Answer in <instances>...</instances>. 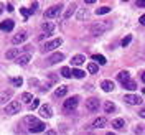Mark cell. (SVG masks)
<instances>
[{
    "label": "cell",
    "instance_id": "cell-1",
    "mask_svg": "<svg viewBox=\"0 0 145 135\" xmlns=\"http://www.w3.org/2000/svg\"><path fill=\"white\" fill-rule=\"evenodd\" d=\"M112 27V22H109V20H106V22H101V23H96V25H92L91 27V33L94 36H101L104 31H107L109 28Z\"/></svg>",
    "mask_w": 145,
    "mask_h": 135
},
{
    "label": "cell",
    "instance_id": "cell-2",
    "mask_svg": "<svg viewBox=\"0 0 145 135\" xmlns=\"http://www.w3.org/2000/svg\"><path fill=\"white\" fill-rule=\"evenodd\" d=\"M63 45V40L61 38H54V40H51V41H46L45 46H43V51H53V50H56V48H59V46Z\"/></svg>",
    "mask_w": 145,
    "mask_h": 135
},
{
    "label": "cell",
    "instance_id": "cell-3",
    "mask_svg": "<svg viewBox=\"0 0 145 135\" xmlns=\"http://www.w3.org/2000/svg\"><path fill=\"white\" fill-rule=\"evenodd\" d=\"M18 112H20V100H12L5 106V114L12 115V114H18Z\"/></svg>",
    "mask_w": 145,
    "mask_h": 135
},
{
    "label": "cell",
    "instance_id": "cell-4",
    "mask_svg": "<svg viewBox=\"0 0 145 135\" xmlns=\"http://www.w3.org/2000/svg\"><path fill=\"white\" fill-rule=\"evenodd\" d=\"M45 130H46V124L40 122V120H36L35 124H31V125L28 127L30 134H40V132H45Z\"/></svg>",
    "mask_w": 145,
    "mask_h": 135
},
{
    "label": "cell",
    "instance_id": "cell-5",
    "mask_svg": "<svg viewBox=\"0 0 145 135\" xmlns=\"http://www.w3.org/2000/svg\"><path fill=\"white\" fill-rule=\"evenodd\" d=\"M78 104H79V96H72L64 100V110H72L78 107Z\"/></svg>",
    "mask_w": 145,
    "mask_h": 135
},
{
    "label": "cell",
    "instance_id": "cell-6",
    "mask_svg": "<svg viewBox=\"0 0 145 135\" xmlns=\"http://www.w3.org/2000/svg\"><path fill=\"white\" fill-rule=\"evenodd\" d=\"M63 8V5L59 3V5H53V7H50V8L45 12V18H54L59 15V12Z\"/></svg>",
    "mask_w": 145,
    "mask_h": 135
},
{
    "label": "cell",
    "instance_id": "cell-7",
    "mask_svg": "<svg viewBox=\"0 0 145 135\" xmlns=\"http://www.w3.org/2000/svg\"><path fill=\"white\" fill-rule=\"evenodd\" d=\"M86 109H88L89 112H97V110H99V99H96V97L88 99L86 100Z\"/></svg>",
    "mask_w": 145,
    "mask_h": 135
},
{
    "label": "cell",
    "instance_id": "cell-8",
    "mask_svg": "<svg viewBox=\"0 0 145 135\" xmlns=\"http://www.w3.org/2000/svg\"><path fill=\"white\" fill-rule=\"evenodd\" d=\"M127 104H130V106H138V104H142V97L140 96H135V94H125V97H124Z\"/></svg>",
    "mask_w": 145,
    "mask_h": 135
},
{
    "label": "cell",
    "instance_id": "cell-9",
    "mask_svg": "<svg viewBox=\"0 0 145 135\" xmlns=\"http://www.w3.org/2000/svg\"><path fill=\"white\" fill-rule=\"evenodd\" d=\"M40 115H41L43 119L51 117V115H53V109H51V106H48V104L41 106V107H40Z\"/></svg>",
    "mask_w": 145,
    "mask_h": 135
},
{
    "label": "cell",
    "instance_id": "cell-10",
    "mask_svg": "<svg viewBox=\"0 0 145 135\" xmlns=\"http://www.w3.org/2000/svg\"><path fill=\"white\" fill-rule=\"evenodd\" d=\"M30 61H31V54H30V53L18 54V56H17V64H20V66H27Z\"/></svg>",
    "mask_w": 145,
    "mask_h": 135
},
{
    "label": "cell",
    "instance_id": "cell-11",
    "mask_svg": "<svg viewBox=\"0 0 145 135\" xmlns=\"http://www.w3.org/2000/svg\"><path fill=\"white\" fill-rule=\"evenodd\" d=\"M27 38H28V33H27V31H20V33H17V35L12 38V43H13V45L23 43V41H25Z\"/></svg>",
    "mask_w": 145,
    "mask_h": 135
},
{
    "label": "cell",
    "instance_id": "cell-12",
    "mask_svg": "<svg viewBox=\"0 0 145 135\" xmlns=\"http://www.w3.org/2000/svg\"><path fill=\"white\" fill-rule=\"evenodd\" d=\"M63 59H64V54H63V53H59V51H58V53L51 54V56L48 58V64H51V66H53V64L59 63V61H63Z\"/></svg>",
    "mask_w": 145,
    "mask_h": 135
},
{
    "label": "cell",
    "instance_id": "cell-13",
    "mask_svg": "<svg viewBox=\"0 0 145 135\" xmlns=\"http://www.w3.org/2000/svg\"><path fill=\"white\" fill-rule=\"evenodd\" d=\"M13 27H15L13 20H5V22H2V23H0V30H2V31H12Z\"/></svg>",
    "mask_w": 145,
    "mask_h": 135
},
{
    "label": "cell",
    "instance_id": "cell-14",
    "mask_svg": "<svg viewBox=\"0 0 145 135\" xmlns=\"http://www.w3.org/2000/svg\"><path fill=\"white\" fill-rule=\"evenodd\" d=\"M12 96H13L12 91H2L0 92V104H7V100L12 99Z\"/></svg>",
    "mask_w": 145,
    "mask_h": 135
},
{
    "label": "cell",
    "instance_id": "cell-15",
    "mask_svg": "<svg viewBox=\"0 0 145 135\" xmlns=\"http://www.w3.org/2000/svg\"><path fill=\"white\" fill-rule=\"evenodd\" d=\"M101 87H102L104 92H110V91L116 89V84H114L112 81H102L101 82Z\"/></svg>",
    "mask_w": 145,
    "mask_h": 135
},
{
    "label": "cell",
    "instance_id": "cell-16",
    "mask_svg": "<svg viewBox=\"0 0 145 135\" xmlns=\"http://www.w3.org/2000/svg\"><path fill=\"white\" fill-rule=\"evenodd\" d=\"M106 124H107V119L106 117H97L94 122H92V125L91 127H92V128H102Z\"/></svg>",
    "mask_w": 145,
    "mask_h": 135
},
{
    "label": "cell",
    "instance_id": "cell-17",
    "mask_svg": "<svg viewBox=\"0 0 145 135\" xmlns=\"http://www.w3.org/2000/svg\"><path fill=\"white\" fill-rule=\"evenodd\" d=\"M76 10H78V5H76V3H71V5L68 7V10H66V13L63 15V18H64V20H69V18L74 15V12H76Z\"/></svg>",
    "mask_w": 145,
    "mask_h": 135
},
{
    "label": "cell",
    "instance_id": "cell-18",
    "mask_svg": "<svg viewBox=\"0 0 145 135\" xmlns=\"http://www.w3.org/2000/svg\"><path fill=\"white\" fill-rule=\"evenodd\" d=\"M71 63H72V66H81V64L86 63V56H82V54H76V56H72Z\"/></svg>",
    "mask_w": 145,
    "mask_h": 135
},
{
    "label": "cell",
    "instance_id": "cell-19",
    "mask_svg": "<svg viewBox=\"0 0 145 135\" xmlns=\"http://www.w3.org/2000/svg\"><path fill=\"white\" fill-rule=\"evenodd\" d=\"M18 54H20V50H18V48H12V50H8V51H7V54H5V56H7V59H15Z\"/></svg>",
    "mask_w": 145,
    "mask_h": 135
},
{
    "label": "cell",
    "instance_id": "cell-20",
    "mask_svg": "<svg viewBox=\"0 0 145 135\" xmlns=\"http://www.w3.org/2000/svg\"><path fill=\"white\" fill-rule=\"evenodd\" d=\"M122 86H124V87H125L127 91H135V89H137L135 81H132V79H127L125 82H122Z\"/></svg>",
    "mask_w": 145,
    "mask_h": 135
},
{
    "label": "cell",
    "instance_id": "cell-21",
    "mask_svg": "<svg viewBox=\"0 0 145 135\" xmlns=\"http://www.w3.org/2000/svg\"><path fill=\"white\" fill-rule=\"evenodd\" d=\"M112 127H114L116 130H120V128H124V127H125V122H124V119H116V120H112Z\"/></svg>",
    "mask_w": 145,
    "mask_h": 135
},
{
    "label": "cell",
    "instance_id": "cell-22",
    "mask_svg": "<svg viewBox=\"0 0 145 135\" xmlns=\"http://www.w3.org/2000/svg\"><path fill=\"white\" fill-rule=\"evenodd\" d=\"M66 94H68V87H66V86H59L58 89L54 91V96H56V97H63Z\"/></svg>",
    "mask_w": 145,
    "mask_h": 135
},
{
    "label": "cell",
    "instance_id": "cell-23",
    "mask_svg": "<svg viewBox=\"0 0 145 135\" xmlns=\"http://www.w3.org/2000/svg\"><path fill=\"white\" fill-rule=\"evenodd\" d=\"M117 79L120 82H125L127 79H130V72H129V71H120L117 74Z\"/></svg>",
    "mask_w": 145,
    "mask_h": 135
},
{
    "label": "cell",
    "instance_id": "cell-24",
    "mask_svg": "<svg viewBox=\"0 0 145 135\" xmlns=\"http://www.w3.org/2000/svg\"><path fill=\"white\" fill-rule=\"evenodd\" d=\"M92 59H94L96 63H99L101 66H104V64L107 63V59H106V58H104L102 54H92Z\"/></svg>",
    "mask_w": 145,
    "mask_h": 135
},
{
    "label": "cell",
    "instance_id": "cell-25",
    "mask_svg": "<svg viewBox=\"0 0 145 135\" xmlns=\"http://www.w3.org/2000/svg\"><path fill=\"white\" fill-rule=\"evenodd\" d=\"M41 28H43V31H45V33H53V31H54V25H53V23H50V22L43 23Z\"/></svg>",
    "mask_w": 145,
    "mask_h": 135
},
{
    "label": "cell",
    "instance_id": "cell-26",
    "mask_svg": "<svg viewBox=\"0 0 145 135\" xmlns=\"http://www.w3.org/2000/svg\"><path fill=\"white\" fill-rule=\"evenodd\" d=\"M104 110H106V114H112V112L116 110V106L107 100V102H104Z\"/></svg>",
    "mask_w": 145,
    "mask_h": 135
},
{
    "label": "cell",
    "instance_id": "cell-27",
    "mask_svg": "<svg viewBox=\"0 0 145 135\" xmlns=\"http://www.w3.org/2000/svg\"><path fill=\"white\" fill-rule=\"evenodd\" d=\"M71 74L74 76V78H78V79H82V78L86 76V72H84V71H81V69H72V71H71Z\"/></svg>",
    "mask_w": 145,
    "mask_h": 135
},
{
    "label": "cell",
    "instance_id": "cell-28",
    "mask_svg": "<svg viewBox=\"0 0 145 135\" xmlns=\"http://www.w3.org/2000/svg\"><path fill=\"white\" fill-rule=\"evenodd\" d=\"M109 12H110V7H107V5L99 7V8L96 10V13H97V15H106V13H109Z\"/></svg>",
    "mask_w": 145,
    "mask_h": 135
},
{
    "label": "cell",
    "instance_id": "cell-29",
    "mask_svg": "<svg viewBox=\"0 0 145 135\" xmlns=\"http://www.w3.org/2000/svg\"><path fill=\"white\" fill-rule=\"evenodd\" d=\"M22 100L27 102V104H30V102L33 100V96H31L30 92H23V94H22Z\"/></svg>",
    "mask_w": 145,
    "mask_h": 135
},
{
    "label": "cell",
    "instance_id": "cell-30",
    "mask_svg": "<svg viewBox=\"0 0 145 135\" xmlns=\"http://www.w3.org/2000/svg\"><path fill=\"white\" fill-rule=\"evenodd\" d=\"M88 71H89L91 74H96V72L99 71V68H97V64L96 63H89L88 64Z\"/></svg>",
    "mask_w": 145,
    "mask_h": 135
},
{
    "label": "cell",
    "instance_id": "cell-31",
    "mask_svg": "<svg viewBox=\"0 0 145 135\" xmlns=\"http://www.w3.org/2000/svg\"><path fill=\"white\" fill-rule=\"evenodd\" d=\"M10 82H12L13 86H17V87H20V86L23 84V79H22V78H10Z\"/></svg>",
    "mask_w": 145,
    "mask_h": 135
},
{
    "label": "cell",
    "instance_id": "cell-32",
    "mask_svg": "<svg viewBox=\"0 0 145 135\" xmlns=\"http://www.w3.org/2000/svg\"><path fill=\"white\" fill-rule=\"evenodd\" d=\"M61 76H63V78H71V76H72L71 69H69V68H66V66H64V68H61Z\"/></svg>",
    "mask_w": 145,
    "mask_h": 135
},
{
    "label": "cell",
    "instance_id": "cell-33",
    "mask_svg": "<svg viewBox=\"0 0 145 135\" xmlns=\"http://www.w3.org/2000/svg\"><path fill=\"white\" fill-rule=\"evenodd\" d=\"M38 106H40V100H38V99H33L30 104H28V109H30V110H35Z\"/></svg>",
    "mask_w": 145,
    "mask_h": 135
},
{
    "label": "cell",
    "instance_id": "cell-34",
    "mask_svg": "<svg viewBox=\"0 0 145 135\" xmlns=\"http://www.w3.org/2000/svg\"><path fill=\"white\" fill-rule=\"evenodd\" d=\"M36 120H38L36 117H33V115H28V117H25V124H27V125L30 127L31 124H35Z\"/></svg>",
    "mask_w": 145,
    "mask_h": 135
},
{
    "label": "cell",
    "instance_id": "cell-35",
    "mask_svg": "<svg viewBox=\"0 0 145 135\" xmlns=\"http://www.w3.org/2000/svg\"><path fill=\"white\" fill-rule=\"evenodd\" d=\"M130 41H132V36L129 35V36H125V38L122 40V43H120V45H122V46H124V48H125V46L129 45V43H130Z\"/></svg>",
    "mask_w": 145,
    "mask_h": 135
},
{
    "label": "cell",
    "instance_id": "cell-36",
    "mask_svg": "<svg viewBox=\"0 0 145 135\" xmlns=\"http://www.w3.org/2000/svg\"><path fill=\"white\" fill-rule=\"evenodd\" d=\"M36 8H38V2H33V3H31V8H30V15H31V13H35Z\"/></svg>",
    "mask_w": 145,
    "mask_h": 135
},
{
    "label": "cell",
    "instance_id": "cell-37",
    "mask_svg": "<svg viewBox=\"0 0 145 135\" xmlns=\"http://www.w3.org/2000/svg\"><path fill=\"white\" fill-rule=\"evenodd\" d=\"M28 84H30V86H31V87H33V86H38V84H40V82H38V79H33V78H31V79H30V81H28Z\"/></svg>",
    "mask_w": 145,
    "mask_h": 135
},
{
    "label": "cell",
    "instance_id": "cell-38",
    "mask_svg": "<svg viewBox=\"0 0 145 135\" xmlns=\"http://www.w3.org/2000/svg\"><path fill=\"white\" fill-rule=\"evenodd\" d=\"M20 12L23 13V17H25V20H27L28 15H30V10H27V8H20Z\"/></svg>",
    "mask_w": 145,
    "mask_h": 135
},
{
    "label": "cell",
    "instance_id": "cell-39",
    "mask_svg": "<svg viewBox=\"0 0 145 135\" xmlns=\"http://www.w3.org/2000/svg\"><path fill=\"white\" fill-rule=\"evenodd\" d=\"M144 130H145L144 125H138V127L135 128V134H144Z\"/></svg>",
    "mask_w": 145,
    "mask_h": 135
},
{
    "label": "cell",
    "instance_id": "cell-40",
    "mask_svg": "<svg viewBox=\"0 0 145 135\" xmlns=\"http://www.w3.org/2000/svg\"><path fill=\"white\" fill-rule=\"evenodd\" d=\"M48 89H50V84H43V86L40 87V91H41V92H46Z\"/></svg>",
    "mask_w": 145,
    "mask_h": 135
},
{
    "label": "cell",
    "instance_id": "cell-41",
    "mask_svg": "<svg viewBox=\"0 0 145 135\" xmlns=\"http://www.w3.org/2000/svg\"><path fill=\"white\" fill-rule=\"evenodd\" d=\"M84 13H86V10L82 8L81 12H79V13H78V20H82V18H84Z\"/></svg>",
    "mask_w": 145,
    "mask_h": 135
},
{
    "label": "cell",
    "instance_id": "cell-42",
    "mask_svg": "<svg viewBox=\"0 0 145 135\" xmlns=\"http://www.w3.org/2000/svg\"><path fill=\"white\" fill-rule=\"evenodd\" d=\"M135 5H137V7H145V0H137Z\"/></svg>",
    "mask_w": 145,
    "mask_h": 135
},
{
    "label": "cell",
    "instance_id": "cell-43",
    "mask_svg": "<svg viewBox=\"0 0 145 135\" xmlns=\"http://www.w3.org/2000/svg\"><path fill=\"white\" fill-rule=\"evenodd\" d=\"M138 115H140V117H142V119H145V107H144V109H140V110H138Z\"/></svg>",
    "mask_w": 145,
    "mask_h": 135
},
{
    "label": "cell",
    "instance_id": "cell-44",
    "mask_svg": "<svg viewBox=\"0 0 145 135\" xmlns=\"http://www.w3.org/2000/svg\"><path fill=\"white\" fill-rule=\"evenodd\" d=\"M138 22H140V25H144V27H145V13H144L140 18H138Z\"/></svg>",
    "mask_w": 145,
    "mask_h": 135
},
{
    "label": "cell",
    "instance_id": "cell-45",
    "mask_svg": "<svg viewBox=\"0 0 145 135\" xmlns=\"http://www.w3.org/2000/svg\"><path fill=\"white\" fill-rule=\"evenodd\" d=\"M84 3H88V5H91V3H96V0H84Z\"/></svg>",
    "mask_w": 145,
    "mask_h": 135
},
{
    "label": "cell",
    "instance_id": "cell-46",
    "mask_svg": "<svg viewBox=\"0 0 145 135\" xmlns=\"http://www.w3.org/2000/svg\"><path fill=\"white\" fill-rule=\"evenodd\" d=\"M3 8H5V7H3V5L0 3V15H2V12H3Z\"/></svg>",
    "mask_w": 145,
    "mask_h": 135
},
{
    "label": "cell",
    "instance_id": "cell-47",
    "mask_svg": "<svg viewBox=\"0 0 145 135\" xmlns=\"http://www.w3.org/2000/svg\"><path fill=\"white\" fill-rule=\"evenodd\" d=\"M142 81L145 82V72H144V74H142Z\"/></svg>",
    "mask_w": 145,
    "mask_h": 135
},
{
    "label": "cell",
    "instance_id": "cell-48",
    "mask_svg": "<svg viewBox=\"0 0 145 135\" xmlns=\"http://www.w3.org/2000/svg\"><path fill=\"white\" fill-rule=\"evenodd\" d=\"M122 2H129V0H122Z\"/></svg>",
    "mask_w": 145,
    "mask_h": 135
}]
</instances>
